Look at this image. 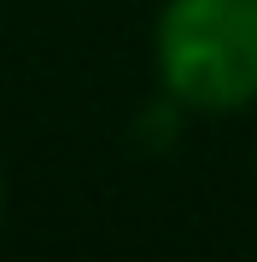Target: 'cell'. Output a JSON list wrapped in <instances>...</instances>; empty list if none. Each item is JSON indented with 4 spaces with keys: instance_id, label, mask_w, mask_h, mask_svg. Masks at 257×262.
<instances>
[{
    "instance_id": "obj_1",
    "label": "cell",
    "mask_w": 257,
    "mask_h": 262,
    "mask_svg": "<svg viewBox=\"0 0 257 262\" xmlns=\"http://www.w3.org/2000/svg\"><path fill=\"white\" fill-rule=\"evenodd\" d=\"M164 88L193 111L257 99V0H170L158 18Z\"/></svg>"
},
{
    "instance_id": "obj_2",
    "label": "cell",
    "mask_w": 257,
    "mask_h": 262,
    "mask_svg": "<svg viewBox=\"0 0 257 262\" xmlns=\"http://www.w3.org/2000/svg\"><path fill=\"white\" fill-rule=\"evenodd\" d=\"M0 210H6V187H0Z\"/></svg>"
}]
</instances>
